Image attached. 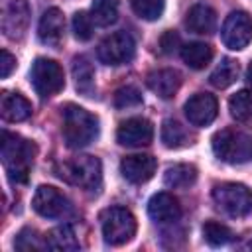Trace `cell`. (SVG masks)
Listing matches in <instances>:
<instances>
[{"label": "cell", "instance_id": "ac0fdd59", "mask_svg": "<svg viewBox=\"0 0 252 252\" xmlns=\"http://www.w3.org/2000/svg\"><path fill=\"white\" fill-rule=\"evenodd\" d=\"M185 26L193 33L207 35L217 26V14L209 4H195L189 8V12L185 16Z\"/></svg>", "mask_w": 252, "mask_h": 252}, {"label": "cell", "instance_id": "8992f818", "mask_svg": "<svg viewBox=\"0 0 252 252\" xmlns=\"http://www.w3.org/2000/svg\"><path fill=\"white\" fill-rule=\"evenodd\" d=\"M213 199H215L217 207L232 219H242L252 213V191L242 183L215 185Z\"/></svg>", "mask_w": 252, "mask_h": 252}, {"label": "cell", "instance_id": "836d02e7", "mask_svg": "<svg viewBox=\"0 0 252 252\" xmlns=\"http://www.w3.org/2000/svg\"><path fill=\"white\" fill-rule=\"evenodd\" d=\"M14 69H16V57L10 51L2 49L0 51V77L2 79H8Z\"/></svg>", "mask_w": 252, "mask_h": 252}, {"label": "cell", "instance_id": "3957f363", "mask_svg": "<svg viewBox=\"0 0 252 252\" xmlns=\"http://www.w3.org/2000/svg\"><path fill=\"white\" fill-rule=\"evenodd\" d=\"M55 171L63 181L77 185L85 191H98L102 183L100 161L93 156H75L71 159H65L57 163Z\"/></svg>", "mask_w": 252, "mask_h": 252}, {"label": "cell", "instance_id": "e0dca14e", "mask_svg": "<svg viewBox=\"0 0 252 252\" xmlns=\"http://www.w3.org/2000/svg\"><path fill=\"white\" fill-rule=\"evenodd\" d=\"M146 83L150 91L159 98H171L181 87V75L175 69H158L148 75Z\"/></svg>", "mask_w": 252, "mask_h": 252}, {"label": "cell", "instance_id": "d4e9b609", "mask_svg": "<svg viewBox=\"0 0 252 252\" xmlns=\"http://www.w3.org/2000/svg\"><path fill=\"white\" fill-rule=\"evenodd\" d=\"M189 140H191V136H189V132H187V128L183 124H179L173 118L163 120V124H161V142H163L165 148H173L175 150V148L185 146Z\"/></svg>", "mask_w": 252, "mask_h": 252}, {"label": "cell", "instance_id": "ffe728a7", "mask_svg": "<svg viewBox=\"0 0 252 252\" xmlns=\"http://www.w3.org/2000/svg\"><path fill=\"white\" fill-rule=\"evenodd\" d=\"M71 71H73L77 91L85 96H93L94 94V69H93L91 61L85 55H77L73 59V69Z\"/></svg>", "mask_w": 252, "mask_h": 252}, {"label": "cell", "instance_id": "d6986e66", "mask_svg": "<svg viewBox=\"0 0 252 252\" xmlns=\"http://www.w3.org/2000/svg\"><path fill=\"white\" fill-rule=\"evenodd\" d=\"M0 112L6 122H22L32 114V102L20 93H4L0 102Z\"/></svg>", "mask_w": 252, "mask_h": 252}, {"label": "cell", "instance_id": "9c48e42d", "mask_svg": "<svg viewBox=\"0 0 252 252\" xmlns=\"http://www.w3.org/2000/svg\"><path fill=\"white\" fill-rule=\"evenodd\" d=\"M220 37L228 49H244L252 41V18L242 10L230 12L222 24Z\"/></svg>", "mask_w": 252, "mask_h": 252}, {"label": "cell", "instance_id": "f546056e", "mask_svg": "<svg viewBox=\"0 0 252 252\" xmlns=\"http://www.w3.org/2000/svg\"><path fill=\"white\" fill-rule=\"evenodd\" d=\"M14 248L24 250V252L41 250V248H45V238L41 240V236H37V232L33 228H24V230L18 232V236L14 240Z\"/></svg>", "mask_w": 252, "mask_h": 252}, {"label": "cell", "instance_id": "4fadbf2b", "mask_svg": "<svg viewBox=\"0 0 252 252\" xmlns=\"http://www.w3.org/2000/svg\"><path fill=\"white\" fill-rule=\"evenodd\" d=\"M219 112V102L209 93H197L185 102V116L193 126H209Z\"/></svg>", "mask_w": 252, "mask_h": 252}, {"label": "cell", "instance_id": "cb8c5ba5", "mask_svg": "<svg viewBox=\"0 0 252 252\" xmlns=\"http://www.w3.org/2000/svg\"><path fill=\"white\" fill-rule=\"evenodd\" d=\"M238 63L234 61V59H230V57H224V59H220V63L215 67V71L211 73V77H209V81H211V85L213 87H217V89H226V87H230L236 79H238Z\"/></svg>", "mask_w": 252, "mask_h": 252}, {"label": "cell", "instance_id": "484cf974", "mask_svg": "<svg viewBox=\"0 0 252 252\" xmlns=\"http://www.w3.org/2000/svg\"><path fill=\"white\" fill-rule=\"evenodd\" d=\"M230 116L238 122H252V91L242 89L234 93L228 100Z\"/></svg>", "mask_w": 252, "mask_h": 252}, {"label": "cell", "instance_id": "277c9868", "mask_svg": "<svg viewBox=\"0 0 252 252\" xmlns=\"http://www.w3.org/2000/svg\"><path fill=\"white\" fill-rule=\"evenodd\" d=\"M213 152L226 163H246L252 159V136L224 128L213 136Z\"/></svg>", "mask_w": 252, "mask_h": 252}, {"label": "cell", "instance_id": "83f0119b", "mask_svg": "<svg viewBox=\"0 0 252 252\" xmlns=\"http://www.w3.org/2000/svg\"><path fill=\"white\" fill-rule=\"evenodd\" d=\"M203 238L209 246H224L232 240V230L222 224V222H217V220H207L203 224Z\"/></svg>", "mask_w": 252, "mask_h": 252}, {"label": "cell", "instance_id": "5b68a950", "mask_svg": "<svg viewBox=\"0 0 252 252\" xmlns=\"http://www.w3.org/2000/svg\"><path fill=\"white\" fill-rule=\"evenodd\" d=\"M100 226L106 244L122 246L136 234V219L124 207H110L100 213Z\"/></svg>", "mask_w": 252, "mask_h": 252}, {"label": "cell", "instance_id": "30bf717a", "mask_svg": "<svg viewBox=\"0 0 252 252\" xmlns=\"http://www.w3.org/2000/svg\"><path fill=\"white\" fill-rule=\"evenodd\" d=\"M2 16L0 26L6 37L20 39L30 24V4L28 0H0Z\"/></svg>", "mask_w": 252, "mask_h": 252}, {"label": "cell", "instance_id": "603a6c76", "mask_svg": "<svg viewBox=\"0 0 252 252\" xmlns=\"http://www.w3.org/2000/svg\"><path fill=\"white\" fill-rule=\"evenodd\" d=\"M181 59L191 69H205L213 59V49L207 43L191 41L181 47Z\"/></svg>", "mask_w": 252, "mask_h": 252}, {"label": "cell", "instance_id": "7a4b0ae2", "mask_svg": "<svg viewBox=\"0 0 252 252\" xmlns=\"http://www.w3.org/2000/svg\"><path fill=\"white\" fill-rule=\"evenodd\" d=\"M63 140L67 148L79 150L89 146L98 136V118L77 104H65L63 108Z\"/></svg>", "mask_w": 252, "mask_h": 252}, {"label": "cell", "instance_id": "4dcf8cb0", "mask_svg": "<svg viewBox=\"0 0 252 252\" xmlns=\"http://www.w3.org/2000/svg\"><path fill=\"white\" fill-rule=\"evenodd\" d=\"M93 30H94L93 16H89L87 12H77L73 16V33L79 41H89L93 37Z\"/></svg>", "mask_w": 252, "mask_h": 252}, {"label": "cell", "instance_id": "5bb4252c", "mask_svg": "<svg viewBox=\"0 0 252 252\" xmlns=\"http://www.w3.org/2000/svg\"><path fill=\"white\" fill-rule=\"evenodd\" d=\"M156 167H158L156 159L148 154H132V156L122 158V161H120L122 177L134 185L150 181L156 173Z\"/></svg>", "mask_w": 252, "mask_h": 252}, {"label": "cell", "instance_id": "44dd1931", "mask_svg": "<svg viewBox=\"0 0 252 252\" xmlns=\"http://www.w3.org/2000/svg\"><path fill=\"white\" fill-rule=\"evenodd\" d=\"M43 238H45V248L49 250H61V252L79 250V240L75 236V230L69 224L51 228Z\"/></svg>", "mask_w": 252, "mask_h": 252}, {"label": "cell", "instance_id": "2e32d148", "mask_svg": "<svg viewBox=\"0 0 252 252\" xmlns=\"http://www.w3.org/2000/svg\"><path fill=\"white\" fill-rule=\"evenodd\" d=\"M65 32V18L59 8H47L37 26V37L45 45H59Z\"/></svg>", "mask_w": 252, "mask_h": 252}, {"label": "cell", "instance_id": "7c38bea8", "mask_svg": "<svg viewBox=\"0 0 252 252\" xmlns=\"http://www.w3.org/2000/svg\"><path fill=\"white\" fill-rule=\"evenodd\" d=\"M154 138V126L150 120L146 118H140V116H134V118H128L124 120L118 130H116V140L118 144L126 146V148H142V146H148Z\"/></svg>", "mask_w": 252, "mask_h": 252}, {"label": "cell", "instance_id": "7402d4cb", "mask_svg": "<svg viewBox=\"0 0 252 252\" xmlns=\"http://www.w3.org/2000/svg\"><path fill=\"white\" fill-rule=\"evenodd\" d=\"M195 181H197V167L191 163H175L167 167L163 173V183L171 189L191 187Z\"/></svg>", "mask_w": 252, "mask_h": 252}, {"label": "cell", "instance_id": "e575fe53", "mask_svg": "<svg viewBox=\"0 0 252 252\" xmlns=\"http://www.w3.org/2000/svg\"><path fill=\"white\" fill-rule=\"evenodd\" d=\"M246 79H248V83L252 85V61H250V65H248V71H246Z\"/></svg>", "mask_w": 252, "mask_h": 252}, {"label": "cell", "instance_id": "8fae6325", "mask_svg": "<svg viewBox=\"0 0 252 252\" xmlns=\"http://www.w3.org/2000/svg\"><path fill=\"white\" fill-rule=\"evenodd\" d=\"M32 207L39 217H45V219H61L71 211L69 199L57 187H51V185H39L35 189Z\"/></svg>", "mask_w": 252, "mask_h": 252}, {"label": "cell", "instance_id": "6da1fadb", "mask_svg": "<svg viewBox=\"0 0 252 252\" xmlns=\"http://www.w3.org/2000/svg\"><path fill=\"white\" fill-rule=\"evenodd\" d=\"M35 152L37 150H35L33 142H30L18 134H10L6 130L2 132L0 156H2L4 169H6L12 183H26L28 181Z\"/></svg>", "mask_w": 252, "mask_h": 252}, {"label": "cell", "instance_id": "52a82bcc", "mask_svg": "<svg viewBox=\"0 0 252 252\" xmlns=\"http://www.w3.org/2000/svg\"><path fill=\"white\" fill-rule=\"evenodd\" d=\"M30 81L41 98L53 96L65 87V75H63L61 65L53 59H47V57H37L32 63Z\"/></svg>", "mask_w": 252, "mask_h": 252}, {"label": "cell", "instance_id": "d6a6232c", "mask_svg": "<svg viewBox=\"0 0 252 252\" xmlns=\"http://www.w3.org/2000/svg\"><path fill=\"white\" fill-rule=\"evenodd\" d=\"M181 39H179V33L173 32V30H167L161 37H159V47L163 53H173L177 47H179Z\"/></svg>", "mask_w": 252, "mask_h": 252}, {"label": "cell", "instance_id": "9a60e30c", "mask_svg": "<svg viewBox=\"0 0 252 252\" xmlns=\"http://www.w3.org/2000/svg\"><path fill=\"white\" fill-rule=\"evenodd\" d=\"M148 215L154 222H175L181 217V205L171 193H156L148 201Z\"/></svg>", "mask_w": 252, "mask_h": 252}, {"label": "cell", "instance_id": "ba28073f", "mask_svg": "<svg viewBox=\"0 0 252 252\" xmlns=\"http://www.w3.org/2000/svg\"><path fill=\"white\" fill-rule=\"evenodd\" d=\"M134 53H136V43L128 32H114L106 35L98 43V49H96L98 59L104 65H112V67L132 61Z\"/></svg>", "mask_w": 252, "mask_h": 252}, {"label": "cell", "instance_id": "1f68e13d", "mask_svg": "<svg viewBox=\"0 0 252 252\" xmlns=\"http://www.w3.org/2000/svg\"><path fill=\"white\" fill-rule=\"evenodd\" d=\"M138 104H142V94L136 87L126 85V87H120L114 93V106L116 108H132V106H138Z\"/></svg>", "mask_w": 252, "mask_h": 252}, {"label": "cell", "instance_id": "f1b7e54d", "mask_svg": "<svg viewBox=\"0 0 252 252\" xmlns=\"http://www.w3.org/2000/svg\"><path fill=\"white\" fill-rule=\"evenodd\" d=\"M130 6L138 18L154 22L163 14L165 0H130Z\"/></svg>", "mask_w": 252, "mask_h": 252}, {"label": "cell", "instance_id": "4316f807", "mask_svg": "<svg viewBox=\"0 0 252 252\" xmlns=\"http://www.w3.org/2000/svg\"><path fill=\"white\" fill-rule=\"evenodd\" d=\"M91 16L96 26H110L118 18V0H93Z\"/></svg>", "mask_w": 252, "mask_h": 252}]
</instances>
